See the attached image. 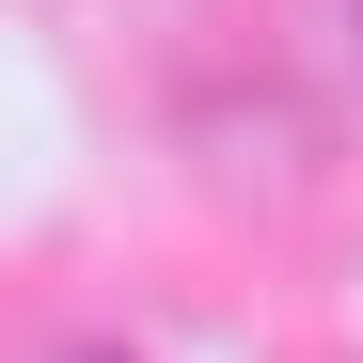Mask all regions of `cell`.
Segmentation results:
<instances>
[{"instance_id":"obj_1","label":"cell","mask_w":363,"mask_h":363,"mask_svg":"<svg viewBox=\"0 0 363 363\" xmlns=\"http://www.w3.org/2000/svg\"><path fill=\"white\" fill-rule=\"evenodd\" d=\"M79 363H127V347H79Z\"/></svg>"}]
</instances>
